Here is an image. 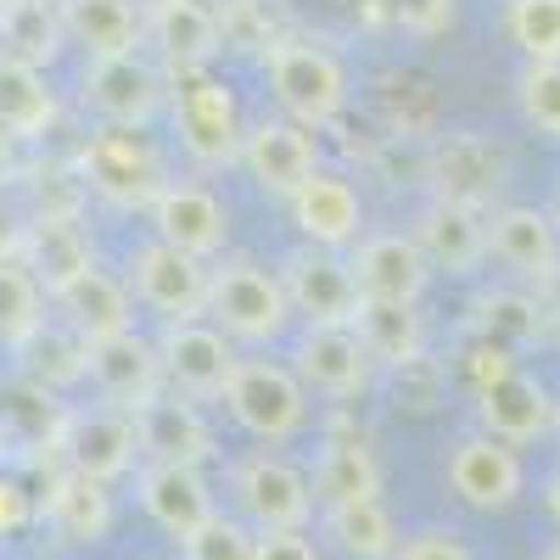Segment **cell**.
I'll list each match as a JSON object with an SVG mask.
<instances>
[{"label":"cell","instance_id":"14","mask_svg":"<svg viewBox=\"0 0 560 560\" xmlns=\"http://www.w3.org/2000/svg\"><path fill=\"white\" fill-rule=\"evenodd\" d=\"M275 275H280V287H287L292 319H303V325H353L359 287H353L348 253H325V247L303 242L275 264Z\"/></svg>","mask_w":560,"mask_h":560},{"label":"cell","instance_id":"16","mask_svg":"<svg viewBox=\"0 0 560 560\" xmlns=\"http://www.w3.org/2000/svg\"><path fill=\"white\" fill-rule=\"evenodd\" d=\"M236 163L247 168V179L258 185L264 197L287 202L303 179L319 174V135L292 124V118H280V113H264L258 124H247Z\"/></svg>","mask_w":560,"mask_h":560},{"label":"cell","instance_id":"38","mask_svg":"<svg viewBox=\"0 0 560 560\" xmlns=\"http://www.w3.org/2000/svg\"><path fill=\"white\" fill-rule=\"evenodd\" d=\"M179 560H258V533L219 510L191 538H179Z\"/></svg>","mask_w":560,"mask_h":560},{"label":"cell","instance_id":"3","mask_svg":"<svg viewBox=\"0 0 560 560\" xmlns=\"http://www.w3.org/2000/svg\"><path fill=\"white\" fill-rule=\"evenodd\" d=\"M79 191L107 202L113 213H147L158 191L174 179L163 147L147 129H90L73 158Z\"/></svg>","mask_w":560,"mask_h":560},{"label":"cell","instance_id":"24","mask_svg":"<svg viewBox=\"0 0 560 560\" xmlns=\"http://www.w3.org/2000/svg\"><path fill=\"white\" fill-rule=\"evenodd\" d=\"M477 420H482L477 432H488V438H499V443H510V448H522V443L549 438L555 398H549V387L533 376V370L516 364V370H504L499 382H488V387L477 393Z\"/></svg>","mask_w":560,"mask_h":560},{"label":"cell","instance_id":"20","mask_svg":"<svg viewBox=\"0 0 560 560\" xmlns=\"http://www.w3.org/2000/svg\"><path fill=\"white\" fill-rule=\"evenodd\" d=\"M135 499L140 510L179 544L191 538L202 522L219 516V493L208 482V471H197V465H163V459H140L135 465Z\"/></svg>","mask_w":560,"mask_h":560},{"label":"cell","instance_id":"23","mask_svg":"<svg viewBox=\"0 0 560 560\" xmlns=\"http://www.w3.org/2000/svg\"><path fill=\"white\" fill-rule=\"evenodd\" d=\"M163 73H197L213 68V57L224 51V28H219V7L213 0H179L147 18V39H140Z\"/></svg>","mask_w":560,"mask_h":560},{"label":"cell","instance_id":"41","mask_svg":"<svg viewBox=\"0 0 560 560\" xmlns=\"http://www.w3.org/2000/svg\"><path fill=\"white\" fill-rule=\"evenodd\" d=\"M258 560H325L308 533H258Z\"/></svg>","mask_w":560,"mask_h":560},{"label":"cell","instance_id":"36","mask_svg":"<svg viewBox=\"0 0 560 560\" xmlns=\"http://www.w3.org/2000/svg\"><path fill=\"white\" fill-rule=\"evenodd\" d=\"M504 34L522 62H560V0H504Z\"/></svg>","mask_w":560,"mask_h":560},{"label":"cell","instance_id":"47","mask_svg":"<svg viewBox=\"0 0 560 560\" xmlns=\"http://www.w3.org/2000/svg\"><path fill=\"white\" fill-rule=\"evenodd\" d=\"M549 438L560 443V398H555V420H549Z\"/></svg>","mask_w":560,"mask_h":560},{"label":"cell","instance_id":"21","mask_svg":"<svg viewBox=\"0 0 560 560\" xmlns=\"http://www.w3.org/2000/svg\"><path fill=\"white\" fill-rule=\"evenodd\" d=\"M409 236H415L420 253H427L432 275L471 280L488 264V213L482 208H465L454 197H432L427 208L415 213Z\"/></svg>","mask_w":560,"mask_h":560},{"label":"cell","instance_id":"30","mask_svg":"<svg viewBox=\"0 0 560 560\" xmlns=\"http://www.w3.org/2000/svg\"><path fill=\"white\" fill-rule=\"evenodd\" d=\"M62 118V102L51 90V73L45 68H28L18 57H0V129L12 140H45Z\"/></svg>","mask_w":560,"mask_h":560},{"label":"cell","instance_id":"6","mask_svg":"<svg viewBox=\"0 0 560 560\" xmlns=\"http://www.w3.org/2000/svg\"><path fill=\"white\" fill-rule=\"evenodd\" d=\"M224 482H230L236 522H247L253 533H308L314 482L298 459L275 454V448H253L242 459H230Z\"/></svg>","mask_w":560,"mask_h":560},{"label":"cell","instance_id":"27","mask_svg":"<svg viewBox=\"0 0 560 560\" xmlns=\"http://www.w3.org/2000/svg\"><path fill=\"white\" fill-rule=\"evenodd\" d=\"M308 482H314V504L319 510L353 504V499H382V459L359 432H331V438H319V448H314Z\"/></svg>","mask_w":560,"mask_h":560},{"label":"cell","instance_id":"18","mask_svg":"<svg viewBox=\"0 0 560 560\" xmlns=\"http://www.w3.org/2000/svg\"><path fill=\"white\" fill-rule=\"evenodd\" d=\"M348 269H353L359 298H376V303H420L432 287V264L415 247L409 230H370V236H359L348 247Z\"/></svg>","mask_w":560,"mask_h":560},{"label":"cell","instance_id":"2","mask_svg":"<svg viewBox=\"0 0 560 560\" xmlns=\"http://www.w3.org/2000/svg\"><path fill=\"white\" fill-rule=\"evenodd\" d=\"M264 84L275 96V113L303 124V129H331L348 113V96H353L348 62L331 45L303 39V34H280L264 51Z\"/></svg>","mask_w":560,"mask_h":560},{"label":"cell","instance_id":"35","mask_svg":"<svg viewBox=\"0 0 560 560\" xmlns=\"http://www.w3.org/2000/svg\"><path fill=\"white\" fill-rule=\"evenodd\" d=\"M18 359H23V382H34L45 393L84 387V342L68 331V325H57V319H45V331Z\"/></svg>","mask_w":560,"mask_h":560},{"label":"cell","instance_id":"10","mask_svg":"<svg viewBox=\"0 0 560 560\" xmlns=\"http://www.w3.org/2000/svg\"><path fill=\"white\" fill-rule=\"evenodd\" d=\"M147 219H152V242L197 264H213L230 253V202L202 179H168L158 202L147 208Z\"/></svg>","mask_w":560,"mask_h":560},{"label":"cell","instance_id":"15","mask_svg":"<svg viewBox=\"0 0 560 560\" xmlns=\"http://www.w3.org/2000/svg\"><path fill=\"white\" fill-rule=\"evenodd\" d=\"M292 376L303 382L308 398H325V404H348V398H364L376 364L359 348L353 325H303V337L292 342Z\"/></svg>","mask_w":560,"mask_h":560},{"label":"cell","instance_id":"33","mask_svg":"<svg viewBox=\"0 0 560 560\" xmlns=\"http://www.w3.org/2000/svg\"><path fill=\"white\" fill-rule=\"evenodd\" d=\"M45 319H51V298L39 292V280L18 253H0V348L23 353L45 331Z\"/></svg>","mask_w":560,"mask_h":560},{"label":"cell","instance_id":"22","mask_svg":"<svg viewBox=\"0 0 560 560\" xmlns=\"http://www.w3.org/2000/svg\"><path fill=\"white\" fill-rule=\"evenodd\" d=\"M287 208H292V224H298V236L308 247L348 253L364 236V197H359V185L337 168H319L314 179H303L287 197Z\"/></svg>","mask_w":560,"mask_h":560},{"label":"cell","instance_id":"39","mask_svg":"<svg viewBox=\"0 0 560 560\" xmlns=\"http://www.w3.org/2000/svg\"><path fill=\"white\" fill-rule=\"evenodd\" d=\"M393 560H471V549H465L459 533H448V527H415V533L398 538Z\"/></svg>","mask_w":560,"mask_h":560},{"label":"cell","instance_id":"44","mask_svg":"<svg viewBox=\"0 0 560 560\" xmlns=\"http://www.w3.org/2000/svg\"><path fill=\"white\" fill-rule=\"evenodd\" d=\"M28 174V152H23V140H12L7 129H0V191H18Z\"/></svg>","mask_w":560,"mask_h":560},{"label":"cell","instance_id":"17","mask_svg":"<svg viewBox=\"0 0 560 560\" xmlns=\"http://www.w3.org/2000/svg\"><path fill=\"white\" fill-rule=\"evenodd\" d=\"M18 258L28 264L45 298H62L84 269H96V242H90V230L73 208H34Z\"/></svg>","mask_w":560,"mask_h":560},{"label":"cell","instance_id":"40","mask_svg":"<svg viewBox=\"0 0 560 560\" xmlns=\"http://www.w3.org/2000/svg\"><path fill=\"white\" fill-rule=\"evenodd\" d=\"M393 23L415 39H432L454 23V0H393Z\"/></svg>","mask_w":560,"mask_h":560},{"label":"cell","instance_id":"34","mask_svg":"<svg viewBox=\"0 0 560 560\" xmlns=\"http://www.w3.org/2000/svg\"><path fill=\"white\" fill-rule=\"evenodd\" d=\"M45 522H51L68 544H102L113 527V499L102 482H84L73 471L57 477V488L45 493Z\"/></svg>","mask_w":560,"mask_h":560},{"label":"cell","instance_id":"5","mask_svg":"<svg viewBox=\"0 0 560 560\" xmlns=\"http://www.w3.org/2000/svg\"><path fill=\"white\" fill-rule=\"evenodd\" d=\"M224 415L236 427L269 448L292 443L308 432L314 420V398L303 393V382L292 376V364H280L269 353H242L236 370H230V387H224Z\"/></svg>","mask_w":560,"mask_h":560},{"label":"cell","instance_id":"32","mask_svg":"<svg viewBox=\"0 0 560 560\" xmlns=\"http://www.w3.org/2000/svg\"><path fill=\"white\" fill-rule=\"evenodd\" d=\"M325 538H331L348 560H393L398 555V522L382 499H353L325 510Z\"/></svg>","mask_w":560,"mask_h":560},{"label":"cell","instance_id":"29","mask_svg":"<svg viewBox=\"0 0 560 560\" xmlns=\"http://www.w3.org/2000/svg\"><path fill=\"white\" fill-rule=\"evenodd\" d=\"M57 7L68 45H79L84 62L140 51V39H147V18L135 12V0H57Z\"/></svg>","mask_w":560,"mask_h":560},{"label":"cell","instance_id":"49","mask_svg":"<svg viewBox=\"0 0 560 560\" xmlns=\"http://www.w3.org/2000/svg\"><path fill=\"white\" fill-rule=\"evenodd\" d=\"M555 213H560V202H555Z\"/></svg>","mask_w":560,"mask_h":560},{"label":"cell","instance_id":"50","mask_svg":"<svg viewBox=\"0 0 560 560\" xmlns=\"http://www.w3.org/2000/svg\"><path fill=\"white\" fill-rule=\"evenodd\" d=\"M0 7H7V0H0Z\"/></svg>","mask_w":560,"mask_h":560},{"label":"cell","instance_id":"4","mask_svg":"<svg viewBox=\"0 0 560 560\" xmlns=\"http://www.w3.org/2000/svg\"><path fill=\"white\" fill-rule=\"evenodd\" d=\"M168 129L179 140V152L191 158L202 174H219L242 158V107H236V90H230L213 68L197 73H168Z\"/></svg>","mask_w":560,"mask_h":560},{"label":"cell","instance_id":"28","mask_svg":"<svg viewBox=\"0 0 560 560\" xmlns=\"http://www.w3.org/2000/svg\"><path fill=\"white\" fill-rule=\"evenodd\" d=\"M353 337L370 353V364H387V370H415L427 359V314L420 303H376V298H359L353 308Z\"/></svg>","mask_w":560,"mask_h":560},{"label":"cell","instance_id":"12","mask_svg":"<svg viewBox=\"0 0 560 560\" xmlns=\"http://www.w3.org/2000/svg\"><path fill=\"white\" fill-rule=\"evenodd\" d=\"M443 482H448V493L465 510L499 516V510H510V504L522 499L527 465H522V454L510 448V443H499L488 432H465V438H454V448L443 459Z\"/></svg>","mask_w":560,"mask_h":560},{"label":"cell","instance_id":"46","mask_svg":"<svg viewBox=\"0 0 560 560\" xmlns=\"http://www.w3.org/2000/svg\"><path fill=\"white\" fill-rule=\"evenodd\" d=\"M163 7H179V0H135L140 18H152V12H163Z\"/></svg>","mask_w":560,"mask_h":560},{"label":"cell","instance_id":"11","mask_svg":"<svg viewBox=\"0 0 560 560\" xmlns=\"http://www.w3.org/2000/svg\"><path fill=\"white\" fill-rule=\"evenodd\" d=\"M84 387L96 393V404L140 415L147 404L163 398V359H158V337L147 331H118L84 348Z\"/></svg>","mask_w":560,"mask_h":560},{"label":"cell","instance_id":"42","mask_svg":"<svg viewBox=\"0 0 560 560\" xmlns=\"http://www.w3.org/2000/svg\"><path fill=\"white\" fill-rule=\"evenodd\" d=\"M28 522H34V499L12 477H0V533H23Z\"/></svg>","mask_w":560,"mask_h":560},{"label":"cell","instance_id":"26","mask_svg":"<svg viewBox=\"0 0 560 560\" xmlns=\"http://www.w3.org/2000/svg\"><path fill=\"white\" fill-rule=\"evenodd\" d=\"M51 319L68 325V331L90 348L102 337H118V331H135V298L124 287V275L113 269H84L62 298H51Z\"/></svg>","mask_w":560,"mask_h":560},{"label":"cell","instance_id":"31","mask_svg":"<svg viewBox=\"0 0 560 560\" xmlns=\"http://www.w3.org/2000/svg\"><path fill=\"white\" fill-rule=\"evenodd\" d=\"M68 51V28L57 0H7L0 7V57H18L28 68H45Z\"/></svg>","mask_w":560,"mask_h":560},{"label":"cell","instance_id":"45","mask_svg":"<svg viewBox=\"0 0 560 560\" xmlns=\"http://www.w3.org/2000/svg\"><path fill=\"white\" fill-rule=\"evenodd\" d=\"M544 510H549V522L560 527V471L544 477Z\"/></svg>","mask_w":560,"mask_h":560},{"label":"cell","instance_id":"1","mask_svg":"<svg viewBox=\"0 0 560 560\" xmlns=\"http://www.w3.org/2000/svg\"><path fill=\"white\" fill-rule=\"evenodd\" d=\"M202 319L219 325L236 348L269 353L292 331V303H287L280 275L264 258L230 247L224 258L208 264V308H202Z\"/></svg>","mask_w":560,"mask_h":560},{"label":"cell","instance_id":"19","mask_svg":"<svg viewBox=\"0 0 560 560\" xmlns=\"http://www.w3.org/2000/svg\"><path fill=\"white\" fill-rule=\"evenodd\" d=\"M488 258H499L527 287L560 280V224L533 202H499L488 208Z\"/></svg>","mask_w":560,"mask_h":560},{"label":"cell","instance_id":"8","mask_svg":"<svg viewBox=\"0 0 560 560\" xmlns=\"http://www.w3.org/2000/svg\"><path fill=\"white\" fill-rule=\"evenodd\" d=\"M124 287L140 314H152L158 325H185V319H202L208 308V264L147 236L124 253Z\"/></svg>","mask_w":560,"mask_h":560},{"label":"cell","instance_id":"7","mask_svg":"<svg viewBox=\"0 0 560 560\" xmlns=\"http://www.w3.org/2000/svg\"><path fill=\"white\" fill-rule=\"evenodd\" d=\"M79 107L96 118V129H152L168 107V73L147 51L84 62Z\"/></svg>","mask_w":560,"mask_h":560},{"label":"cell","instance_id":"43","mask_svg":"<svg viewBox=\"0 0 560 560\" xmlns=\"http://www.w3.org/2000/svg\"><path fill=\"white\" fill-rule=\"evenodd\" d=\"M28 213H34V208H23L12 191H0V253H18L23 230H28Z\"/></svg>","mask_w":560,"mask_h":560},{"label":"cell","instance_id":"9","mask_svg":"<svg viewBox=\"0 0 560 560\" xmlns=\"http://www.w3.org/2000/svg\"><path fill=\"white\" fill-rule=\"evenodd\" d=\"M158 359H163V393L185 404H219L242 353L219 325L185 319V325H158Z\"/></svg>","mask_w":560,"mask_h":560},{"label":"cell","instance_id":"13","mask_svg":"<svg viewBox=\"0 0 560 560\" xmlns=\"http://www.w3.org/2000/svg\"><path fill=\"white\" fill-rule=\"evenodd\" d=\"M62 465L84 482H124L135 465H140V432H135V415L107 409V404H90V409H68V427L57 443Z\"/></svg>","mask_w":560,"mask_h":560},{"label":"cell","instance_id":"48","mask_svg":"<svg viewBox=\"0 0 560 560\" xmlns=\"http://www.w3.org/2000/svg\"><path fill=\"white\" fill-rule=\"evenodd\" d=\"M538 560H560V538H555V544H544V555H538Z\"/></svg>","mask_w":560,"mask_h":560},{"label":"cell","instance_id":"37","mask_svg":"<svg viewBox=\"0 0 560 560\" xmlns=\"http://www.w3.org/2000/svg\"><path fill=\"white\" fill-rule=\"evenodd\" d=\"M516 113L533 135L560 140V62H522L516 73Z\"/></svg>","mask_w":560,"mask_h":560},{"label":"cell","instance_id":"25","mask_svg":"<svg viewBox=\"0 0 560 560\" xmlns=\"http://www.w3.org/2000/svg\"><path fill=\"white\" fill-rule=\"evenodd\" d=\"M140 432V459H163V465H197L208 471V459L219 454L213 420L202 415V404H185L174 393H163L158 404H147L135 415Z\"/></svg>","mask_w":560,"mask_h":560}]
</instances>
